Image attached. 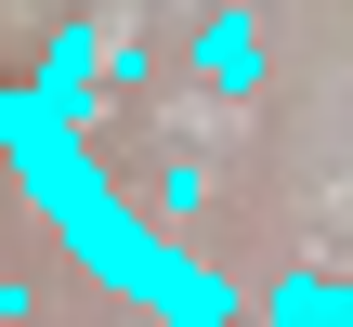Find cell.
Wrapping results in <instances>:
<instances>
[{
  "label": "cell",
  "instance_id": "7a4b0ae2",
  "mask_svg": "<svg viewBox=\"0 0 353 327\" xmlns=\"http://www.w3.org/2000/svg\"><path fill=\"white\" fill-rule=\"evenodd\" d=\"M196 79H210V92H249V79H262V26H249V13H210V26H196Z\"/></svg>",
  "mask_w": 353,
  "mask_h": 327
},
{
  "label": "cell",
  "instance_id": "277c9868",
  "mask_svg": "<svg viewBox=\"0 0 353 327\" xmlns=\"http://www.w3.org/2000/svg\"><path fill=\"white\" fill-rule=\"evenodd\" d=\"M210 197H223V184H210V170H196V157H183V170H157V197H144V210H157V223H170V236H183V223H196V210H210Z\"/></svg>",
  "mask_w": 353,
  "mask_h": 327
},
{
  "label": "cell",
  "instance_id": "3957f363",
  "mask_svg": "<svg viewBox=\"0 0 353 327\" xmlns=\"http://www.w3.org/2000/svg\"><path fill=\"white\" fill-rule=\"evenodd\" d=\"M275 327H353V288L341 275H275Z\"/></svg>",
  "mask_w": 353,
  "mask_h": 327
},
{
  "label": "cell",
  "instance_id": "6da1fadb",
  "mask_svg": "<svg viewBox=\"0 0 353 327\" xmlns=\"http://www.w3.org/2000/svg\"><path fill=\"white\" fill-rule=\"evenodd\" d=\"M131 301L157 327H249V301H236V275H210L170 223H157V249H144V275H131Z\"/></svg>",
  "mask_w": 353,
  "mask_h": 327
}]
</instances>
